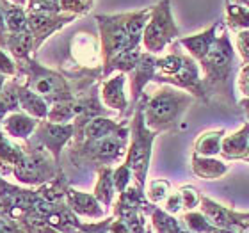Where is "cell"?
I'll return each instance as SVG.
<instances>
[{
    "instance_id": "11",
    "label": "cell",
    "mask_w": 249,
    "mask_h": 233,
    "mask_svg": "<svg viewBox=\"0 0 249 233\" xmlns=\"http://www.w3.org/2000/svg\"><path fill=\"white\" fill-rule=\"evenodd\" d=\"M199 212L205 215V217L217 228L230 230L233 233H244L249 230V223L242 221V219L237 215L235 210H230L221 203L213 201L210 197L201 196V203H199Z\"/></svg>"
},
{
    "instance_id": "22",
    "label": "cell",
    "mask_w": 249,
    "mask_h": 233,
    "mask_svg": "<svg viewBox=\"0 0 249 233\" xmlns=\"http://www.w3.org/2000/svg\"><path fill=\"white\" fill-rule=\"evenodd\" d=\"M228 164L215 157H201L192 153V173L203 180H217L228 173Z\"/></svg>"
},
{
    "instance_id": "42",
    "label": "cell",
    "mask_w": 249,
    "mask_h": 233,
    "mask_svg": "<svg viewBox=\"0 0 249 233\" xmlns=\"http://www.w3.org/2000/svg\"><path fill=\"white\" fill-rule=\"evenodd\" d=\"M240 107H242V110L246 112V116H248V119H249V98H244L242 102H240Z\"/></svg>"
},
{
    "instance_id": "39",
    "label": "cell",
    "mask_w": 249,
    "mask_h": 233,
    "mask_svg": "<svg viewBox=\"0 0 249 233\" xmlns=\"http://www.w3.org/2000/svg\"><path fill=\"white\" fill-rule=\"evenodd\" d=\"M0 233H27V232L15 219L0 217Z\"/></svg>"
},
{
    "instance_id": "21",
    "label": "cell",
    "mask_w": 249,
    "mask_h": 233,
    "mask_svg": "<svg viewBox=\"0 0 249 233\" xmlns=\"http://www.w3.org/2000/svg\"><path fill=\"white\" fill-rule=\"evenodd\" d=\"M18 100H20V109L29 116L36 119H47L50 112V105L45 98L36 94L32 89H29L23 82L18 80Z\"/></svg>"
},
{
    "instance_id": "16",
    "label": "cell",
    "mask_w": 249,
    "mask_h": 233,
    "mask_svg": "<svg viewBox=\"0 0 249 233\" xmlns=\"http://www.w3.org/2000/svg\"><path fill=\"white\" fill-rule=\"evenodd\" d=\"M66 205L80 217L88 219H104L105 208L104 205L94 197V194L77 191L70 187L66 192Z\"/></svg>"
},
{
    "instance_id": "34",
    "label": "cell",
    "mask_w": 249,
    "mask_h": 233,
    "mask_svg": "<svg viewBox=\"0 0 249 233\" xmlns=\"http://www.w3.org/2000/svg\"><path fill=\"white\" fill-rule=\"evenodd\" d=\"M180 192V196H182V203H183V208L185 210H194V208L199 207V203H201V194L197 192L196 187L192 185H183L178 189Z\"/></svg>"
},
{
    "instance_id": "26",
    "label": "cell",
    "mask_w": 249,
    "mask_h": 233,
    "mask_svg": "<svg viewBox=\"0 0 249 233\" xmlns=\"http://www.w3.org/2000/svg\"><path fill=\"white\" fill-rule=\"evenodd\" d=\"M70 180L64 171L59 173L53 180H50L45 185L37 187V194L48 203H62L66 201V192L70 189Z\"/></svg>"
},
{
    "instance_id": "45",
    "label": "cell",
    "mask_w": 249,
    "mask_h": 233,
    "mask_svg": "<svg viewBox=\"0 0 249 233\" xmlns=\"http://www.w3.org/2000/svg\"><path fill=\"white\" fill-rule=\"evenodd\" d=\"M235 4L244 5V7H248V9H249V0H235Z\"/></svg>"
},
{
    "instance_id": "17",
    "label": "cell",
    "mask_w": 249,
    "mask_h": 233,
    "mask_svg": "<svg viewBox=\"0 0 249 233\" xmlns=\"http://www.w3.org/2000/svg\"><path fill=\"white\" fill-rule=\"evenodd\" d=\"M37 125H39V119L32 118L27 112H13L7 118L2 121L0 128L4 130L5 134L9 135L11 139L15 141H29L36 132Z\"/></svg>"
},
{
    "instance_id": "14",
    "label": "cell",
    "mask_w": 249,
    "mask_h": 233,
    "mask_svg": "<svg viewBox=\"0 0 249 233\" xmlns=\"http://www.w3.org/2000/svg\"><path fill=\"white\" fill-rule=\"evenodd\" d=\"M226 29L224 25V21H213L212 25L201 31L199 34H194V36H187V37H180L178 43L182 45L183 48L187 50V54L191 55L194 61H201L208 52H210V48L212 45L215 43L219 36H221V32Z\"/></svg>"
},
{
    "instance_id": "35",
    "label": "cell",
    "mask_w": 249,
    "mask_h": 233,
    "mask_svg": "<svg viewBox=\"0 0 249 233\" xmlns=\"http://www.w3.org/2000/svg\"><path fill=\"white\" fill-rule=\"evenodd\" d=\"M0 75H5L7 78L18 77V66L16 61L11 57L9 54L0 48Z\"/></svg>"
},
{
    "instance_id": "1",
    "label": "cell",
    "mask_w": 249,
    "mask_h": 233,
    "mask_svg": "<svg viewBox=\"0 0 249 233\" xmlns=\"http://www.w3.org/2000/svg\"><path fill=\"white\" fill-rule=\"evenodd\" d=\"M203 72V89L207 102L217 100L219 104L235 107V50L230 39V31L224 29L215 39L210 52L199 61Z\"/></svg>"
},
{
    "instance_id": "7",
    "label": "cell",
    "mask_w": 249,
    "mask_h": 233,
    "mask_svg": "<svg viewBox=\"0 0 249 233\" xmlns=\"http://www.w3.org/2000/svg\"><path fill=\"white\" fill-rule=\"evenodd\" d=\"M180 36V29L175 23L171 0H160L151 7L150 21L142 34V47L148 54H160L171 41Z\"/></svg>"
},
{
    "instance_id": "15",
    "label": "cell",
    "mask_w": 249,
    "mask_h": 233,
    "mask_svg": "<svg viewBox=\"0 0 249 233\" xmlns=\"http://www.w3.org/2000/svg\"><path fill=\"white\" fill-rule=\"evenodd\" d=\"M124 82H126V73L116 72L100 88L102 104L110 110H118L120 114H124L130 107V102L124 93Z\"/></svg>"
},
{
    "instance_id": "9",
    "label": "cell",
    "mask_w": 249,
    "mask_h": 233,
    "mask_svg": "<svg viewBox=\"0 0 249 233\" xmlns=\"http://www.w3.org/2000/svg\"><path fill=\"white\" fill-rule=\"evenodd\" d=\"M75 135V123H53L41 119L34 132V139L47 148L57 164H61V153L68 143H71Z\"/></svg>"
},
{
    "instance_id": "29",
    "label": "cell",
    "mask_w": 249,
    "mask_h": 233,
    "mask_svg": "<svg viewBox=\"0 0 249 233\" xmlns=\"http://www.w3.org/2000/svg\"><path fill=\"white\" fill-rule=\"evenodd\" d=\"M0 11L4 15L9 34H16L27 29V11L23 7L11 4L9 0H0Z\"/></svg>"
},
{
    "instance_id": "24",
    "label": "cell",
    "mask_w": 249,
    "mask_h": 233,
    "mask_svg": "<svg viewBox=\"0 0 249 233\" xmlns=\"http://www.w3.org/2000/svg\"><path fill=\"white\" fill-rule=\"evenodd\" d=\"M96 173H98V178H96V185H94L93 194H94V197L104 205V208H107L112 205L114 194H116L114 167H110V166L98 167Z\"/></svg>"
},
{
    "instance_id": "20",
    "label": "cell",
    "mask_w": 249,
    "mask_h": 233,
    "mask_svg": "<svg viewBox=\"0 0 249 233\" xmlns=\"http://www.w3.org/2000/svg\"><path fill=\"white\" fill-rule=\"evenodd\" d=\"M23 153H25L23 143L11 139L9 135L0 128V173L4 176L7 173H13L15 166L21 161Z\"/></svg>"
},
{
    "instance_id": "3",
    "label": "cell",
    "mask_w": 249,
    "mask_h": 233,
    "mask_svg": "<svg viewBox=\"0 0 249 233\" xmlns=\"http://www.w3.org/2000/svg\"><path fill=\"white\" fill-rule=\"evenodd\" d=\"M16 66H18L16 78H25L23 84L36 94H39L41 98L47 100L50 107L59 102H64V100L75 98L78 94L75 86H71L70 78L64 73L41 66L36 57L18 61Z\"/></svg>"
},
{
    "instance_id": "27",
    "label": "cell",
    "mask_w": 249,
    "mask_h": 233,
    "mask_svg": "<svg viewBox=\"0 0 249 233\" xmlns=\"http://www.w3.org/2000/svg\"><path fill=\"white\" fill-rule=\"evenodd\" d=\"M224 132L221 130H208V132H203L199 137L194 143V153L201 157H215L221 153V143H223Z\"/></svg>"
},
{
    "instance_id": "2",
    "label": "cell",
    "mask_w": 249,
    "mask_h": 233,
    "mask_svg": "<svg viewBox=\"0 0 249 233\" xmlns=\"http://www.w3.org/2000/svg\"><path fill=\"white\" fill-rule=\"evenodd\" d=\"M142 100H144V118L148 128L157 134H162L177 128L187 109L194 104L196 98L183 89L164 84L151 96L142 94Z\"/></svg>"
},
{
    "instance_id": "46",
    "label": "cell",
    "mask_w": 249,
    "mask_h": 233,
    "mask_svg": "<svg viewBox=\"0 0 249 233\" xmlns=\"http://www.w3.org/2000/svg\"><path fill=\"white\" fill-rule=\"evenodd\" d=\"M244 162H248V164H249V148H248V155L244 157Z\"/></svg>"
},
{
    "instance_id": "32",
    "label": "cell",
    "mask_w": 249,
    "mask_h": 233,
    "mask_svg": "<svg viewBox=\"0 0 249 233\" xmlns=\"http://www.w3.org/2000/svg\"><path fill=\"white\" fill-rule=\"evenodd\" d=\"M169 194H171V183L167 180H164V178H155V180H151L150 185H148L146 197H148L150 203L159 205V203L166 201Z\"/></svg>"
},
{
    "instance_id": "12",
    "label": "cell",
    "mask_w": 249,
    "mask_h": 233,
    "mask_svg": "<svg viewBox=\"0 0 249 233\" xmlns=\"http://www.w3.org/2000/svg\"><path fill=\"white\" fill-rule=\"evenodd\" d=\"M157 59L153 54L142 52L137 66L128 73L130 75V93H132V100H130V112H134L137 104L141 102L142 94H144V88L150 82L155 80L157 75Z\"/></svg>"
},
{
    "instance_id": "19",
    "label": "cell",
    "mask_w": 249,
    "mask_h": 233,
    "mask_svg": "<svg viewBox=\"0 0 249 233\" xmlns=\"http://www.w3.org/2000/svg\"><path fill=\"white\" fill-rule=\"evenodd\" d=\"M45 221L61 233H80V228H82V221L68 207L66 201L55 203L52 212L48 214Z\"/></svg>"
},
{
    "instance_id": "38",
    "label": "cell",
    "mask_w": 249,
    "mask_h": 233,
    "mask_svg": "<svg viewBox=\"0 0 249 233\" xmlns=\"http://www.w3.org/2000/svg\"><path fill=\"white\" fill-rule=\"evenodd\" d=\"M164 210L167 214H171V215H177L183 210V203H182V196H180V192H171L167 199L164 201Z\"/></svg>"
},
{
    "instance_id": "8",
    "label": "cell",
    "mask_w": 249,
    "mask_h": 233,
    "mask_svg": "<svg viewBox=\"0 0 249 233\" xmlns=\"http://www.w3.org/2000/svg\"><path fill=\"white\" fill-rule=\"evenodd\" d=\"M94 20L100 29L102 61H104V66H107L112 59L118 57L126 48H132L126 25H124V13L123 15H96Z\"/></svg>"
},
{
    "instance_id": "28",
    "label": "cell",
    "mask_w": 249,
    "mask_h": 233,
    "mask_svg": "<svg viewBox=\"0 0 249 233\" xmlns=\"http://www.w3.org/2000/svg\"><path fill=\"white\" fill-rule=\"evenodd\" d=\"M224 25L228 31L242 32L249 31V9L244 5H239L226 0V7H224Z\"/></svg>"
},
{
    "instance_id": "43",
    "label": "cell",
    "mask_w": 249,
    "mask_h": 233,
    "mask_svg": "<svg viewBox=\"0 0 249 233\" xmlns=\"http://www.w3.org/2000/svg\"><path fill=\"white\" fill-rule=\"evenodd\" d=\"M7 80H9V78L5 77V75H0V93L4 91V88H5V84H7Z\"/></svg>"
},
{
    "instance_id": "41",
    "label": "cell",
    "mask_w": 249,
    "mask_h": 233,
    "mask_svg": "<svg viewBox=\"0 0 249 233\" xmlns=\"http://www.w3.org/2000/svg\"><path fill=\"white\" fill-rule=\"evenodd\" d=\"M20 185H16V183H9V181L5 180L4 175L0 173V196H4V194H9V192L16 191Z\"/></svg>"
},
{
    "instance_id": "25",
    "label": "cell",
    "mask_w": 249,
    "mask_h": 233,
    "mask_svg": "<svg viewBox=\"0 0 249 233\" xmlns=\"http://www.w3.org/2000/svg\"><path fill=\"white\" fill-rule=\"evenodd\" d=\"M150 221H151V230L155 233H192L187 228H183L175 215L167 214L164 208L157 207V205L151 208Z\"/></svg>"
},
{
    "instance_id": "4",
    "label": "cell",
    "mask_w": 249,
    "mask_h": 233,
    "mask_svg": "<svg viewBox=\"0 0 249 233\" xmlns=\"http://www.w3.org/2000/svg\"><path fill=\"white\" fill-rule=\"evenodd\" d=\"M157 132L148 128L144 118V100L141 98L134 110V116L130 119V144L124 162L128 164L134 175V183L146 191V178L151 162V150H153V141L157 137Z\"/></svg>"
},
{
    "instance_id": "18",
    "label": "cell",
    "mask_w": 249,
    "mask_h": 233,
    "mask_svg": "<svg viewBox=\"0 0 249 233\" xmlns=\"http://www.w3.org/2000/svg\"><path fill=\"white\" fill-rule=\"evenodd\" d=\"M249 148V121H246L237 132L224 135L221 143V155L224 161H244Z\"/></svg>"
},
{
    "instance_id": "5",
    "label": "cell",
    "mask_w": 249,
    "mask_h": 233,
    "mask_svg": "<svg viewBox=\"0 0 249 233\" xmlns=\"http://www.w3.org/2000/svg\"><path fill=\"white\" fill-rule=\"evenodd\" d=\"M128 134L109 135L100 141H84V143H70L68 157L75 167H105L120 162L128 151Z\"/></svg>"
},
{
    "instance_id": "33",
    "label": "cell",
    "mask_w": 249,
    "mask_h": 233,
    "mask_svg": "<svg viewBox=\"0 0 249 233\" xmlns=\"http://www.w3.org/2000/svg\"><path fill=\"white\" fill-rule=\"evenodd\" d=\"M132 181H134V175H132V169L128 167L126 162H123L121 166L116 167L114 169V185H116L118 196L132 185Z\"/></svg>"
},
{
    "instance_id": "36",
    "label": "cell",
    "mask_w": 249,
    "mask_h": 233,
    "mask_svg": "<svg viewBox=\"0 0 249 233\" xmlns=\"http://www.w3.org/2000/svg\"><path fill=\"white\" fill-rule=\"evenodd\" d=\"M235 43H237V50H239V55L242 59V66H246V64H249V31L237 32Z\"/></svg>"
},
{
    "instance_id": "40",
    "label": "cell",
    "mask_w": 249,
    "mask_h": 233,
    "mask_svg": "<svg viewBox=\"0 0 249 233\" xmlns=\"http://www.w3.org/2000/svg\"><path fill=\"white\" fill-rule=\"evenodd\" d=\"M7 37H9V31H7V25H5L4 15H2V11H0V48H2V50H5Z\"/></svg>"
},
{
    "instance_id": "30",
    "label": "cell",
    "mask_w": 249,
    "mask_h": 233,
    "mask_svg": "<svg viewBox=\"0 0 249 233\" xmlns=\"http://www.w3.org/2000/svg\"><path fill=\"white\" fill-rule=\"evenodd\" d=\"M20 100H18V78H9L4 91L0 93V125L13 112H18Z\"/></svg>"
},
{
    "instance_id": "48",
    "label": "cell",
    "mask_w": 249,
    "mask_h": 233,
    "mask_svg": "<svg viewBox=\"0 0 249 233\" xmlns=\"http://www.w3.org/2000/svg\"><path fill=\"white\" fill-rule=\"evenodd\" d=\"M248 233H249V230H248Z\"/></svg>"
},
{
    "instance_id": "10",
    "label": "cell",
    "mask_w": 249,
    "mask_h": 233,
    "mask_svg": "<svg viewBox=\"0 0 249 233\" xmlns=\"http://www.w3.org/2000/svg\"><path fill=\"white\" fill-rule=\"evenodd\" d=\"M75 18L77 15L70 13H27V27L34 36V50L37 52L53 32L61 31Z\"/></svg>"
},
{
    "instance_id": "23",
    "label": "cell",
    "mask_w": 249,
    "mask_h": 233,
    "mask_svg": "<svg viewBox=\"0 0 249 233\" xmlns=\"http://www.w3.org/2000/svg\"><path fill=\"white\" fill-rule=\"evenodd\" d=\"M5 50L11 54V57L18 61H25L29 57H36V50H34V36L27 27L25 31L9 34L7 37V45Z\"/></svg>"
},
{
    "instance_id": "44",
    "label": "cell",
    "mask_w": 249,
    "mask_h": 233,
    "mask_svg": "<svg viewBox=\"0 0 249 233\" xmlns=\"http://www.w3.org/2000/svg\"><path fill=\"white\" fill-rule=\"evenodd\" d=\"M11 4H15V5H20V7H23V5L29 4V0H9Z\"/></svg>"
},
{
    "instance_id": "47",
    "label": "cell",
    "mask_w": 249,
    "mask_h": 233,
    "mask_svg": "<svg viewBox=\"0 0 249 233\" xmlns=\"http://www.w3.org/2000/svg\"><path fill=\"white\" fill-rule=\"evenodd\" d=\"M146 233H155V232H153L151 228H148V232H146Z\"/></svg>"
},
{
    "instance_id": "6",
    "label": "cell",
    "mask_w": 249,
    "mask_h": 233,
    "mask_svg": "<svg viewBox=\"0 0 249 233\" xmlns=\"http://www.w3.org/2000/svg\"><path fill=\"white\" fill-rule=\"evenodd\" d=\"M23 146H25V153L13 169V175L18 183L37 189L53 180L62 171L61 164L55 162L52 153L43 144H39L34 137L23 141Z\"/></svg>"
},
{
    "instance_id": "13",
    "label": "cell",
    "mask_w": 249,
    "mask_h": 233,
    "mask_svg": "<svg viewBox=\"0 0 249 233\" xmlns=\"http://www.w3.org/2000/svg\"><path fill=\"white\" fill-rule=\"evenodd\" d=\"M160 84H167V86H175L178 89H183L187 93H191L194 98L207 102L205 89H203V77L199 75V66H197L196 61L191 55H185V62H183L180 72L175 73L169 78H164Z\"/></svg>"
},
{
    "instance_id": "37",
    "label": "cell",
    "mask_w": 249,
    "mask_h": 233,
    "mask_svg": "<svg viewBox=\"0 0 249 233\" xmlns=\"http://www.w3.org/2000/svg\"><path fill=\"white\" fill-rule=\"evenodd\" d=\"M112 215L110 217H105L98 223H82V228L80 233H109L110 223H112Z\"/></svg>"
},
{
    "instance_id": "31",
    "label": "cell",
    "mask_w": 249,
    "mask_h": 233,
    "mask_svg": "<svg viewBox=\"0 0 249 233\" xmlns=\"http://www.w3.org/2000/svg\"><path fill=\"white\" fill-rule=\"evenodd\" d=\"M183 224H185V228L192 233H233V232H230V230H223V228L213 226L201 212H196V210H191V212L183 214Z\"/></svg>"
}]
</instances>
